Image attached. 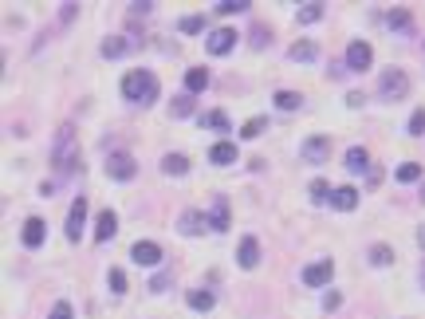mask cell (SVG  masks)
Wrapping results in <instances>:
<instances>
[{
  "mask_svg": "<svg viewBox=\"0 0 425 319\" xmlns=\"http://www.w3.org/2000/svg\"><path fill=\"white\" fill-rule=\"evenodd\" d=\"M122 95L130 98L134 107H150L154 98H158V79H154V71H126L122 75Z\"/></svg>",
  "mask_w": 425,
  "mask_h": 319,
  "instance_id": "obj_1",
  "label": "cell"
},
{
  "mask_svg": "<svg viewBox=\"0 0 425 319\" xmlns=\"http://www.w3.org/2000/svg\"><path fill=\"white\" fill-rule=\"evenodd\" d=\"M378 91H382V98H390V103H398V98L410 95V75L398 71V67H390L386 75H382V83H378Z\"/></svg>",
  "mask_w": 425,
  "mask_h": 319,
  "instance_id": "obj_2",
  "label": "cell"
},
{
  "mask_svg": "<svg viewBox=\"0 0 425 319\" xmlns=\"http://www.w3.org/2000/svg\"><path fill=\"white\" fill-rule=\"evenodd\" d=\"M51 162H55V170H71V166H75V135H71V126H63V130H60Z\"/></svg>",
  "mask_w": 425,
  "mask_h": 319,
  "instance_id": "obj_3",
  "label": "cell"
},
{
  "mask_svg": "<svg viewBox=\"0 0 425 319\" xmlns=\"http://www.w3.org/2000/svg\"><path fill=\"white\" fill-rule=\"evenodd\" d=\"M107 173L114 178V182H130L134 173H138V162H134L126 150H114V154L107 158Z\"/></svg>",
  "mask_w": 425,
  "mask_h": 319,
  "instance_id": "obj_4",
  "label": "cell"
},
{
  "mask_svg": "<svg viewBox=\"0 0 425 319\" xmlns=\"http://www.w3.org/2000/svg\"><path fill=\"white\" fill-rule=\"evenodd\" d=\"M83 221H87V197H75V201H71V213H67V225H63L71 245L83 236Z\"/></svg>",
  "mask_w": 425,
  "mask_h": 319,
  "instance_id": "obj_5",
  "label": "cell"
},
{
  "mask_svg": "<svg viewBox=\"0 0 425 319\" xmlns=\"http://www.w3.org/2000/svg\"><path fill=\"white\" fill-rule=\"evenodd\" d=\"M209 55H229L232 48H236V32L232 28H217V32H209Z\"/></svg>",
  "mask_w": 425,
  "mask_h": 319,
  "instance_id": "obj_6",
  "label": "cell"
},
{
  "mask_svg": "<svg viewBox=\"0 0 425 319\" xmlns=\"http://www.w3.org/2000/svg\"><path fill=\"white\" fill-rule=\"evenodd\" d=\"M374 63V51H370V44L366 40H354L351 48H347V67H354V71H366Z\"/></svg>",
  "mask_w": 425,
  "mask_h": 319,
  "instance_id": "obj_7",
  "label": "cell"
},
{
  "mask_svg": "<svg viewBox=\"0 0 425 319\" xmlns=\"http://www.w3.org/2000/svg\"><path fill=\"white\" fill-rule=\"evenodd\" d=\"M331 272H335L331 260H315V264H307L304 268V284L307 288H323V284H331Z\"/></svg>",
  "mask_w": 425,
  "mask_h": 319,
  "instance_id": "obj_8",
  "label": "cell"
},
{
  "mask_svg": "<svg viewBox=\"0 0 425 319\" xmlns=\"http://www.w3.org/2000/svg\"><path fill=\"white\" fill-rule=\"evenodd\" d=\"M134 264H146V268H154V264H162V248L154 245V241H138V245L130 248Z\"/></svg>",
  "mask_w": 425,
  "mask_h": 319,
  "instance_id": "obj_9",
  "label": "cell"
},
{
  "mask_svg": "<svg viewBox=\"0 0 425 319\" xmlns=\"http://www.w3.org/2000/svg\"><path fill=\"white\" fill-rule=\"evenodd\" d=\"M229 221H232L229 201L217 197V201H213V213H209V229H213V233H229Z\"/></svg>",
  "mask_w": 425,
  "mask_h": 319,
  "instance_id": "obj_10",
  "label": "cell"
},
{
  "mask_svg": "<svg viewBox=\"0 0 425 319\" xmlns=\"http://www.w3.org/2000/svg\"><path fill=\"white\" fill-rule=\"evenodd\" d=\"M327 154H331V142H327V138H307V142H304V162H315V166H319V162H327Z\"/></svg>",
  "mask_w": 425,
  "mask_h": 319,
  "instance_id": "obj_11",
  "label": "cell"
},
{
  "mask_svg": "<svg viewBox=\"0 0 425 319\" xmlns=\"http://www.w3.org/2000/svg\"><path fill=\"white\" fill-rule=\"evenodd\" d=\"M114 229H119V217L114 213H98V221H95V241L98 245H107V241H114Z\"/></svg>",
  "mask_w": 425,
  "mask_h": 319,
  "instance_id": "obj_12",
  "label": "cell"
},
{
  "mask_svg": "<svg viewBox=\"0 0 425 319\" xmlns=\"http://www.w3.org/2000/svg\"><path fill=\"white\" fill-rule=\"evenodd\" d=\"M236 260H241V268H256V264H260V245H256V236H244L241 241Z\"/></svg>",
  "mask_w": 425,
  "mask_h": 319,
  "instance_id": "obj_13",
  "label": "cell"
},
{
  "mask_svg": "<svg viewBox=\"0 0 425 319\" xmlns=\"http://www.w3.org/2000/svg\"><path fill=\"white\" fill-rule=\"evenodd\" d=\"M44 236H48V225L40 221V217L24 221V245L28 248H40V245H44Z\"/></svg>",
  "mask_w": 425,
  "mask_h": 319,
  "instance_id": "obj_14",
  "label": "cell"
},
{
  "mask_svg": "<svg viewBox=\"0 0 425 319\" xmlns=\"http://www.w3.org/2000/svg\"><path fill=\"white\" fill-rule=\"evenodd\" d=\"M205 221L209 217H201V213H193V209H185L182 221H177V229H182L185 236H197V233H205Z\"/></svg>",
  "mask_w": 425,
  "mask_h": 319,
  "instance_id": "obj_15",
  "label": "cell"
},
{
  "mask_svg": "<svg viewBox=\"0 0 425 319\" xmlns=\"http://www.w3.org/2000/svg\"><path fill=\"white\" fill-rule=\"evenodd\" d=\"M331 205L342 209V213H351V209L358 205V189H351V185H339V189L331 193Z\"/></svg>",
  "mask_w": 425,
  "mask_h": 319,
  "instance_id": "obj_16",
  "label": "cell"
},
{
  "mask_svg": "<svg viewBox=\"0 0 425 319\" xmlns=\"http://www.w3.org/2000/svg\"><path fill=\"white\" fill-rule=\"evenodd\" d=\"M205 87H209V71H205V67H189V71H185V91H189V95H201Z\"/></svg>",
  "mask_w": 425,
  "mask_h": 319,
  "instance_id": "obj_17",
  "label": "cell"
},
{
  "mask_svg": "<svg viewBox=\"0 0 425 319\" xmlns=\"http://www.w3.org/2000/svg\"><path fill=\"white\" fill-rule=\"evenodd\" d=\"M288 60H295V63H311V60H319V48L311 44V40H300V44H292Z\"/></svg>",
  "mask_w": 425,
  "mask_h": 319,
  "instance_id": "obj_18",
  "label": "cell"
},
{
  "mask_svg": "<svg viewBox=\"0 0 425 319\" xmlns=\"http://www.w3.org/2000/svg\"><path fill=\"white\" fill-rule=\"evenodd\" d=\"M209 162H213V166H232V162H236V146H232V142H217V146L209 150Z\"/></svg>",
  "mask_w": 425,
  "mask_h": 319,
  "instance_id": "obj_19",
  "label": "cell"
},
{
  "mask_svg": "<svg viewBox=\"0 0 425 319\" xmlns=\"http://www.w3.org/2000/svg\"><path fill=\"white\" fill-rule=\"evenodd\" d=\"M347 170H351V173L370 170V154H366L363 146H351V150H347Z\"/></svg>",
  "mask_w": 425,
  "mask_h": 319,
  "instance_id": "obj_20",
  "label": "cell"
},
{
  "mask_svg": "<svg viewBox=\"0 0 425 319\" xmlns=\"http://www.w3.org/2000/svg\"><path fill=\"white\" fill-rule=\"evenodd\" d=\"M162 170L170 173V178H182V173H189V158H185V154H166V158H162Z\"/></svg>",
  "mask_w": 425,
  "mask_h": 319,
  "instance_id": "obj_21",
  "label": "cell"
},
{
  "mask_svg": "<svg viewBox=\"0 0 425 319\" xmlns=\"http://www.w3.org/2000/svg\"><path fill=\"white\" fill-rule=\"evenodd\" d=\"M126 51H130V40H122V36L103 40V55H107V60H119V55H126Z\"/></svg>",
  "mask_w": 425,
  "mask_h": 319,
  "instance_id": "obj_22",
  "label": "cell"
},
{
  "mask_svg": "<svg viewBox=\"0 0 425 319\" xmlns=\"http://www.w3.org/2000/svg\"><path fill=\"white\" fill-rule=\"evenodd\" d=\"M276 107L279 111H300V107H304V95H295V91H276Z\"/></svg>",
  "mask_w": 425,
  "mask_h": 319,
  "instance_id": "obj_23",
  "label": "cell"
},
{
  "mask_svg": "<svg viewBox=\"0 0 425 319\" xmlns=\"http://www.w3.org/2000/svg\"><path fill=\"white\" fill-rule=\"evenodd\" d=\"M213 304H217V295L213 292H197V288L189 292V307H193V311H209Z\"/></svg>",
  "mask_w": 425,
  "mask_h": 319,
  "instance_id": "obj_24",
  "label": "cell"
},
{
  "mask_svg": "<svg viewBox=\"0 0 425 319\" xmlns=\"http://www.w3.org/2000/svg\"><path fill=\"white\" fill-rule=\"evenodd\" d=\"M201 126H209V130H229V114L225 111H209V114H201Z\"/></svg>",
  "mask_w": 425,
  "mask_h": 319,
  "instance_id": "obj_25",
  "label": "cell"
},
{
  "mask_svg": "<svg viewBox=\"0 0 425 319\" xmlns=\"http://www.w3.org/2000/svg\"><path fill=\"white\" fill-rule=\"evenodd\" d=\"M386 24L394 28V32H406V28H410V12H406V8H390V12H386Z\"/></svg>",
  "mask_w": 425,
  "mask_h": 319,
  "instance_id": "obj_26",
  "label": "cell"
},
{
  "mask_svg": "<svg viewBox=\"0 0 425 319\" xmlns=\"http://www.w3.org/2000/svg\"><path fill=\"white\" fill-rule=\"evenodd\" d=\"M170 114L173 119H185V114H193V95H182L170 103Z\"/></svg>",
  "mask_w": 425,
  "mask_h": 319,
  "instance_id": "obj_27",
  "label": "cell"
},
{
  "mask_svg": "<svg viewBox=\"0 0 425 319\" xmlns=\"http://www.w3.org/2000/svg\"><path fill=\"white\" fill-rule=\"evenodd\" d=\"M417 178H422V166H417V162H401L398 166V182H417Z\"/></svg>",
  "mask_w": 425,
  "mask_h": 319,
  "instance_id": "obj_28",
  "label": "cell"
},
{
  "mask_svg": "<svg viewBox=\"0 0 425 319\" xmlns=\"http://www.w3.org/2000/svg\"><path fill=\"white\" fill-rule=\"evenodd\" d=\"M370 264H378V268H382V264H394V248L374 245V248H370Z\"/></svg>",
  "mask_w": 425,
  "mask_h": 319,
  "instance_id": "obj_29",
  "label": "cell"
},
{
  "mask_svg": "<svg viewBox=\"0 0 425 319\" xmlns=\"http://www.w3.org/2000/svg\"><path fill=\"white\" fill-rule=\"evenodd\" d=\"M185 36H197L201 28H205V16H182V24H177Z\"/></svg>",
  "mask_w": 425,
  "mask_h": 319,
  "instance_id": "obj_30",
  "label": "cell"
},
{
  "mask_svg": "<svg viewBox=\"0 0 425 319\" xmlns=\"http://www.w3.org/2000/svg\"><path fill=\"white\" fill-rule=\"evenodd\" d=\"M319 16H323V4H304L300 8V24H315Z\"/></svg>",
  "mask_w": 425,
  "mask_h": 319,
  "instance_id": "obj_31",
  "label": "cell"
},
{
  "mask_svg": "<svg viewBox=\"0 0 425 319\" xmlns=\"http://www.w3.org/2000/svg\"><path fill=\"white\" fill-rule=\"evenodd\" d=\"M220 16H232V12H248V0H225V4H217Z\"/></svg>",
  "mask_w": 425,
  "mask_h": 319,
  "instance_id": "obj_32",
  "label": "cell"
},
{
  "mask_svg": "<svg viewBox=\"0 0 425 319\" xmlns=\"http://www.w3.org/2000/svg\"><path fill=\"white\" fill-rule=\"evenodd\" d=\"M264 119H248V123L241 126V138H256V135H264Z\"/></svg>",
  "mask_w": 425,
  "mask_h": 319,
  "instance_id": "obj_33",
  "label": "cell"
},
{
  "mask_svg": "<svg viewBox=\"0 0 425 319\" xmlns=\"http://www.w3.org/2000/svg\"><path fill=\"white\" fill-rule=\"evenodd\" d=\"M331 193H335V189H331L327 182H311V201H331Z\"/></svg>",
  "mask_w": 425,
  "mask_h": 319,
  "instance_id": "obj_34",
  "label": "cell"
},
{
  "mask_svg": "<svg viewBox=\"0 0 425 319\" xmlns=\"http://www.w3.org/2000/svg\"><path fill=\"white\" fill-rule=\"evenodd\" d=\"M51 319H75V311H71V304H67V300H60V304L51 307Z\"/></svg>",
  "mask_w": 425,
  "mask_h": 319,
  "instance_id": "obj_35",
  "label": "cell"
},
{
  "mask_svg": "<svg viewBox=\"0 0 425 319\" xmlns=\"http://www.w3.org/2000/svg\"><path fill=\"white\" fill-rule=\"evenodd\" d=\"M410 135H425V111L410 114Z\"/></svg>",
  "mask_w": 425,
  "mask_h": 319,
  "instance_id": "obj_36",
  "label": "cell"
},
{
  "mask_svg": "<svg viewBox=\"0 0 425 319\" xmlns=\"http://www.w3.org/2000/svg\"><path fill=\"white\" fill-rule=\"evenodd\" d=\"M110 292H114V295H122V292H126V276H122L119 268L110 272Z\"/></svg>",
  "mask_w": 425,
  "mask_h": 319,
  "instance_id": "obj_37",
  "label": "cell"
},
{
  "mask_svg": "<svg viewBox=\"0 0 425 319\" xmlns=\"http://www.w3.org/2000/svg\"><path fill=\"white\" fill-rule=\"evenodd\" d=\"M342 304V295L339 292H327V300H323V307H327V311H335V307Z\"/></svg>",
  "mask_w": 425,
  "mask_h": 319,
  "instance_id": "obj_38",
  "label": "cell"
},
{
  "mask_svg": "<svg viewBox=\"0 0 425 319\" xmlns=\"http://www.w3.org/2000/svg\"><path fill=\"white\" fill-rule=\"evenodd\" d=\"M264 44H268V32H264V28H256V32H252V48H264Z\"/></svg>",
  "mask_w": 425,
  "mask_h": 319,
  "instance_id": "obj_39",
  "label": "cell"
},
{
  "mask_svg": "<svg viewBox=\"0 0 425 319\" xmlns=\"http://www.w3.org/2000/svg\"><path fill=\"white\" fill-rule=\"evenodd\" d=\"M150 288H154V292H162V288H170V280H166V276H154V280H150Z\"/></svg>",
  "mask_w": 425,
  "mask_h": 319,
  "instance_id": "obj_40",
  "label": "cell"
},
{
  "mask_svg": "<svg viewBox=\"0 0 425 319\" xmlns=\"http://www.w3.org/2000/svg\"><path fill=\"white\" fill-rule=\"evenodd\" d=\"M417 241H422V248H425V229H417Z\"/></svg>",
  "mask_w": 425,
  "mask_h": 319,
  "instance_id": "obj_41",
  "label": "cell"
},
{
  "mask_svg": "<svg viewBox=\"0 0 425 319\" xmlns=\"http://www.w3.org/2000/svg\"><path fill=\"white\" fill-rule=\"evenodd\" d=\"M422 288H425V264H422Z\"/></svg>",
  "mask_w": 425,
  "mask_h": 319,
  "instance_id": "obj_42",
  "label": "cell"
},
{
  "mask_svg": "<svg viewBox=\"0 0 425 319\" xmlns=\"http://www.w3.org/2000/svg\"><path fill=\"white\" fill-rule=\"evenodd\" d=\"M422 197H425V189H422Z\"/></svg>",
  "mask_w": 425,
  "mask_h": 319,
  "instance_id": "obj_43",
  "label": "cell"
}]
</instances>
